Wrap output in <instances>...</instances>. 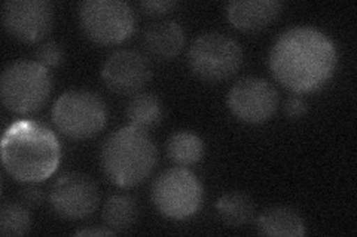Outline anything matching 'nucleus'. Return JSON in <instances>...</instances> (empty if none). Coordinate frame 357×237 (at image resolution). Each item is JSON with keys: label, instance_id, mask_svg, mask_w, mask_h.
Listing matches in <instances>:
<instances>
[{"label": "nucleus", "instance_id": "nucleus-1", "mask_svg": "<svg viewBox=\"0 0 357 237\" xmlns=\"http://www.w3.org/2000/svg\"><path fill=\"white\" fill-rule=\"evenodd\" d=\"M337 64L338 51L333 40L314 27L286 30L277 38L268 56L275 81L299 95L325 86Z\"/></svg>", "mask_w": 357, "mask_h": 237}, {"label": "nucleus", "instance_id": "nucleus-2", "mask_svg": "<svg viewBox=\"0 0 357 237\" xmlns=\"http://www.w3.org/2000/svg\"><path fill=\"white\" fill-rule=\"evenodd\" d=\"M5 171L24 184H38L52 177L61 162V145L51 128L22 119L6 128L2 137Z\"/></svg>", "mask_w": 357, "mask_h": 237}, {"label": "nucleus", "instance_id": "nucleus-3", "mask_svg": "<svg viewBox=\"0 0 357 237\" xmlns=\"http://www.w3.org/2000/svg\"><path fill=\"white\" fill-rule=\"evenodd\" d=\"M158 152L146 131L131 125L112 132L102 145L100 165L112 184L130 188L151 177Z\"/></svg>", "mask_w": 357, "mask_h": 237}, {"label": "nucleus", "instance_id": "nucleus-4", "mask_svg": "<svg viewBox=\"0 0 357 237\" xmlns=\"http://www.w3.org/2000/svg\"><path fill=\"white\" fill-rule=\"evenodd\" d=\"M51 91V73L38 61L20 60L9 64L2 73V103L17 115H33L39 111L47 104Z\"/></svg>", "mask_w": 357, "mask_h": 237}, {"label": "nucleus", "instance_id": "nucleus-5", "mask_svg": "<svg viewBox=\"0 0 357 237\" xmlns=\"http://www.w3.org/2000/svg\"><path fill=\"white\" fill-rule=\"evenodd\" d=\"M51 117L55 128L66 138L89 140L106 126L107 107L97 94L73 89L55 101Z\"/></svg>", "mask_w": 357, "mask_h": 237}, {"label": "nucleus", "instance_id": "nucleus-6", "mask_svg": "<svg viewBox=\"0 0 357 237\" xmlns=\"http://www.w3.org/2000/svg\"><path fill=\"white\" fill-rule=\"evenodd\" d=\"M243 58L240 43L218 31L199 35L188 49L189 69L201 81L211 83L236 76L241 69Z\"/></svg>", "mask_w": 357, "mask_h": 237}, {"label": "nucleus", "instance_id": "nucleus-7", "mask_svg": "<svg viewBox=\"0 0 357 237\" xmlns=\"http://www.w3.org/2000/svg\"><path fill=\"white\" fill-rule=\"evenodd\" d=\"M204 190L195 174L186 167L167 169L152 186V203L162 217L185 221L194 217L203 205Z\"/></svg>", "mask_w": 357, "mask_h": 237}, {"label": "nucleus", "instance_id": "nucleus-8", "mask_svg": "<svg viewBox=\"0 0 357 237\" xmlns=\"http://www.w3.org/2000/svg\"><path fill=\"white\" fill-rule=\"evenodd\" d=\"M79 22L86 38L100 47L126 42L136 30V15L121 0H86L79 5Z\"/></svg>", "mask_w": 357, "mask_h": 237}, {"label": "nucleus", "instance_id": "nucleus-9", "mask_svg": "<svg viewBox=\"0 0 357 237\" xmlns=\"http://www.w3.org/2000/svg\"><path fill=\"white\" fill-rule=\"evenodd\" d=\"M277 89L261 77H243L231 88L228 107L232 116L248 125H261L270 120L277 111Z\"/></svg>", "mask_w": 357, "mask_h": 237}, {"label": "nucleus", "instance_id": "nucleus-10", "mask_svg": "<svg viewBox=\"0 0 357 237\" xmlns=\"http://www.w3.org/2000/svg\"><path fill=\"white\" fill-rule=\"evenodd\" d=\"M100 202L97 184L88 175L79 172L63 174L54 183L50 203L59 217L79 221L91 217Z\"/></svg>", "mask_w": 357, "mask_h": 237}, {"label": "nucleus", "instance_id": "nucleus-11", "mask_svg": "<svg viewBox=\"0 0 357 237\" xmlns=\"http://www.w3.org/2000/svg\"><path fill=\"white\" fill-rule=\"evenodd\" d=\"M2 22L9 36L36 43L52 28L54 5L47 0H9L2 8Z\"/></svg>", "mask_w": 357, "mask_h": 237}, {"label": "nucleus", "instance_id": "nucleus-12", "mask_svg": "<svg viewBox=\"0 0 357 237\" xmlns=\"http://www.w3.org/2000/svg\"><path fill=\"white\" fill-rule=\"evenodd\" d=\"M102 79L107 89L118 95H136L152 79L146 56L137 51L121 49L105 61Z\"/></svg>", "mask_w": 357, "mask_h": 237}, {"label": "nucleus", "instance_id": "nucleus-13", "mask_svg": "<svg viewBox=\"0 0 357 237\" xmlns=\"http://www.w3.org/2000/svg\"><path fill=\"white\" fill-rule=\"evenodd\" d=\"M283 5L277 0H237L227 6V18L241 31H259L280 15Z\"/></svg>", "mask_w": 357, "mask_h": 237}, {"label": "nucleus", "instance_id": "nucleus-14", "mask_svg": "<svg viewBox=\"0 0 357 237\" xmlns=\"http://www.w3.org/2000/svg\"><path fill=\"white\" fill-rule=\"evenodd\" d=\"M143 44L152 58L170 61L181 54L185 44L183 28L176 21H158L151 24L143 35Z\"/></svg>", "mask_w": 357, "mask_h": 237}, {"label": "nucleus", "instance_id": "nucleus-15", "mask_svg": "<svg viewBox=\"0 0 357 237\" xmlns=\"http://www.w3.org/2000/svg\"><path fill=\"white\" fill-rule=\"evenodd\" d=\"M258 231L271 237H303L305 224L299 213L287 206H273L265 209L258 222Z\"/></svg>", "mask_w": 357, "mask_h": 237}, {"label": "nucleus", "instance_id": "nucleus-16", "mask_svg": "<svg viewBox=\"0 0 357 237\" xmlns=\"http://www.w3.org/2000/svg\"><path fill=\"white\" fill-rule=\"evenodd\" d=\"M218 217L223 224L238 229L248 225L255 217V203L241 191H231L216 202Z\"/></svg>", "mask_w": 357, "mask_h": 237}, {"label": "nucleus", "instance_id": "nucleus-17", "mask_svg": "<svg viewBox=\"0 0 357 237\" xmlns=\"http://www.w3.org/2000/svg\"><path fill=\"white\" fill-rule=\"evenodd\" d=\"M102 217L107 229L115 233L127 231L137 221V202L128 195H112L105 202Z\"/></svg>", "mask_w": 357, "mask_h": 237}, {"label": "nucleus", "instance_id": "nucleus-18", "mask_svg": "<svg viewBox=\"0 0 357 237\" xmlns=\"http://www.w3.org/2000/svg\"><path fill=\"white\" fill-rule=\"evenodd\" d=\"M167 156L169 159L181 167L197 165L204 157V141L198 135L178 131L174 132L167 141Z\"/></svg>", "mask_w": 357, "mask_h": 237}, {"label": "nucleus", "instance_id": "nucleus-19", "mask_svg": "<svg viewBox=\"0 0 357 237\" xmlns=\"http://www.w3.org/2000/svg\"><path fill=\"white\" fill-rule=\"evenodd\" d=\"M126 113L131 126L148 131L158 125L162 119L161 99L149 92H139L130 99Z\"/></svg>", "mask_w": 357, "mask_h": 237}, {"label": "nucleus", "instance_id": "nucleus-20", "mask_svg": "<svg viewBox=\"0 0 357 237\" xmlns=\"http://www.w3.org/2000/svg\"><path fill=\"white\" fill-rule=\"evenodd\" d=\"M31 229V217L26 205L22 203H5L0 208V234L24 236Z\"/></svg>", "mask_w": 357, "mask_h": 237}, {"label": "nucleus", "instance_id": "nucleus-21", "mask_svg": "<svg viewBox=\"0 0 357 237\" xmlns=\"http://www.w3.org/2000/svg\"><path fill=\"white\" fill-rule=\"evenodd\" d=\"M36 61L42 64L47 69H55V67H60L64 61V51L61 44L57 42H45L36 49Z\"/></svg>", "mask_w": 357, "mask_h": 237}, {"label": "nucleus", "instance_id": "nucleus-22", "mask_svg": "<svg viewBox=\"0 0 357 237\" xmlns=\"http://www.w3.org/2000/svg\"><path fill=\"white\" fill-rule=\"evenodd\" d=\"M45 200V191L36 184H27L20 190V202L27 208L40 206Z\"/></svg>", "mask_w": 357, "mask_h": 237}, {"label": "nucleus", "instance_id": "nucleus-23", "mask_svg": "<svg viewBox=\"0 0 357 237\" xmlns=\"http://www.w3.org/2000/svg\"><path fill=\"white\" fill-rule=\"evenodd\" d=\"M308 111V104L304 99V97H301L299 94H295L290 98H287L286 104H284V115L290 120H298L303 116H305V113Z\"/></svg>", "mask_w": 357, "mask_h": 237}, {"label": "nucleus", "instance_id": "nucleus-24", "mask_svg": "<svg viewBox=\"0 0 357 237\" xmlns=\"http://www.w3.org/2000/svg\"><path fill=\"white\" fill-rule=\"evenodd\" d=\"M177 6L176 2H172V0H162V2H158V0H152V2H142L140 8L144 10V13L149 15H164L169 14L172 9Z\"/></svg>", "mask_w": 357, "mask_h": 237}, {"label": "nucleus", "instance_id": "nucleus-25", "mask_svg": "<svg viewBox=\"0 0 357 237\" xmlns=\"http://www.w3.org/2000/svg\"><path fill=\"white\" fill-rule=\"evenodd\" d=\"M76 236H114L116 234L114 230L110 229H84L75 233Z\"/></svg>", "mask_w": 357, "mask_h": 237}]
</instances>
